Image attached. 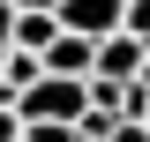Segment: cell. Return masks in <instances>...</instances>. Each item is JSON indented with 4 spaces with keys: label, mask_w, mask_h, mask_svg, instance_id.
<instances>
[{
    "label": "cell",
    "mask_w": 150,
    "mask_h": 142,
    "mask_svg": "<svg viewBox=\"0 0 150 142\" xmlns=\"http://www.w3.org/2000/svg\"><path fill=\"white\" fill-rule=\"evenodd\" d=\"M83 112H90V82H75V75H45V82L23 90V120H68V127H83Z\"/></svg>",
    "instance_id": "obj_1"
},
{
    "label": "cell",
    "mask_w": 150,
    "mask_h": 142,
    "mask_svg": "<svg viewBox=\"0 0 150 142\" xmlns=\"http://www.w3.org/2000/svg\"><path fill=\"white\" fill-rule=\"evenodd\" d=\"M60 30H75V37H120L128 30V0H60Z\"/></svg>",
    "instance_id": "obj_2"
},
{
    "label": "cell",
    "mask_w": 150,
    "mask_h": 142,
    "mask_svg": "<svg viewBox=\"0 0 150 142\" xmlns=\"http://www.w3.org/2000/svg\"><path fill=\"white\" fill-rule=\"evenodd\" d=\"M143 67H150V45L143 37H105V45H98V75H112V82H143Z\"/></svg>",
    "instance_id": "obj_3"
},
{
    "label": "cell",
    "mask_w": 150,
    "mask_h": 142,
    "mask_svg": "<svg viewBox=\"0 0 150 142\" xmlns=\"http://www.w3.org/2000/svg\"><path fill=\"white\" fill-rule=\"evenodd\" d=\"M45 75H75V82H90V75H98V37L60 30V45L45 53Z\"/></svg>",
    "instance_id": "obj_4"
},
{
    "label": "cell",
    "mask_w": 150,
    "mask_h": 142,
    "mask_svg": "<svg viewBox=\"0 0 150 142\" xmlns=\"http://www.w3.org/2000/svg\"><path fill=\"white\" fill-rule=\"evenodd\" d=\"M30 142H83V127H68V120H30Z\"/></svg>",
    "instance_id": "obj_5"
},
{
    "label": "cell",
    "mask_w": 150,
    "mask_h": 142,
    "mask_svg": "<svg viewBox=\"0 0 150 142\" xmlns=\"http://www.w3.org/2000/svg\"><path fill=\"white\" fill-rule=\"evenodd\" d=\"M128 37H143V45H150V0H128Z\"/></svg>",
    "instance_id": "obj_6"
},
{
    "label": "cell",
    "mask_w": 150,
    "mask_h": 142,
    "mask_svg": "<svg viewBox=\"0 0 150 142\" xmlns=\"http://www.w3.org/2000/svg\"><path fill=\"white\" fill-rule=\"evenodd\" d=\"M15 22H23V8H15V0H0V45H15Z\"/></svg>",
    "instance_id": "obj_7"
},
{
    "label": "cell",
    "mask_w": 150,
    "mask_h": 142,
    "mask_svg": "<svg viewBox=\"0 0 150 142\" xmlns=\"http://www.w3.org/2000/svg\"><path fill=\"white\" fill-rule=\"evenodd\" d=\"M105 142H150V127H143V120H120V127H112Z\"/></svg>",
    "instance_id": "obj_8"
},
{
    "label": "cell",
    "mask_w": 150,
    "mask_h": 142,
    "mask_svg": "<svg viewBox=\"0 0 150 142\" xmlns=\"http://www.w3.org/2000/svg\"><path fill=\"white\" fill-rule=\"evenodd\" d=\"M23 15H60V0H15Z\"/></svg>",
    "instance_id": "obj_9"
},
{
    "label": "cell",
    "mask_w": 150,
    "mask_h": 142,
    "mask_svg": "<svg viewBox=\"0 0 150 142\" xmlns=\"http://www.w3.org/2000/svg\"><path fill=\"white\" fill-rule=\"evenodd\" d=\"M143 127H150V112H143Z\"/></svg>",
    "instance_id": "obj_10"
},
{
    "label": "cell",
    "mask_w": 150,
    "mask_h": 142,
    "mask_svg": "<svg viewBox=\"0 0 150 142\" xmlns=\"http://www.w3.org/2000/svg\"><path fill=\"white\" fill-rule=\"evenodd\" d=\"M143 82H150V67H143Z\"/></svg>",
    "instance_id": "obj_11"
},
{
    "label": "cell",
    "mask_w": 150,
    "mask_h": 142,
    "mask_svg": "<svg viewBox=\"0 0 150 142\" xmlns=\"http://www.w3.org/2000/svg\"><path fill=\"white\" fill-rule=\"evenodd\" d=\"M23 142H30V135H23Z\"/></svg>",
    "instance_id": "obj_12"
}]
</instances>
